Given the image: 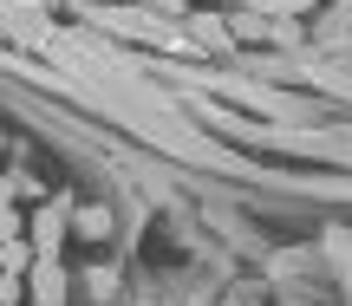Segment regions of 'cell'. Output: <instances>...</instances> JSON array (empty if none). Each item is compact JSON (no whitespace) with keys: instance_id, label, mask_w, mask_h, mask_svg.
Masks as SVG:
<instances>
[{"instance_id":"6da1fadb","label":"cell","mask_w":352,"mask_h":306,"mask_svg":"<svg viewBox=\"0 0 352 306\" xmlns=\"http://www.w3.org/2000/svg\"><path fill=\"white\" fill-rule=\"evenodd\" d=\"M65 215H72V196H46V202H33V215H26V242H33L39 261H59L65 248Z\"/></svg>"},{"instance_id":"9c48e42d","label":"cell","mask_w":352,"mask_h":306,"mask_svg":"<svg viewBox=\"0 0 352 306\" xmlns=\"http://www.w3.org/2000/svg\"><path fill=\"white\" fill-rule=\"evenodd\" d=\"M0 156H7V137H0Z\"/></svg>"},{"instance_id":"52a82bcc","label":"cell","mask_w":352,"mask_h":306,"mask_svg":"<svg viewBox=\"0 0 352 306\" xmlns=\"http://www.w3.org/2000/svg\"><path fill=\"white\" fill-rule=\"evenodd\" d=\"M13 235H26V215H20V202H13V209H0V242H13Z\"/></svg>"},{"instance_id":"ba28073f","label":"cell","mask_w":352,"mask_h":306,"mask_svg":"<svg viewBox=\"0 0 352 306\" xmlns=\"http://www.w3.org/2000/svg\"><path fill=\"white\" fill-rule=\"evenodd\" d=\"M91 294L111 300V294H118V274H111V268H91Z\"/></svg>"},{"instance_id":"7a4b0ae2","label":"cell","mask_w":352,"mask_h":306,"mask_svg":"<svg viewBox=\"0 0 352 306\" xmlns=\"http://www.w3.org/2000/svg\"><path fill=\"white\" fill-rule=\"evenodd\" d=\"M118 215L104 202H72V215H65V235H78V242H111Z\"/></svg>"},{"instance_id":"277c9868","label":"cell","mask_w":352,"mask_h":306,"mask_svg":"<svg viewBox=\"0 0 352 306\" xmlns=\"http://www.w3.org/2000/svg\"><path fill=\"white\" fill-rule=\"evenodd\" d=\"M13 176V196H20V202H46V183L33 176V169H7Z\"/></svg>"},{"instance_id":"8992f818","label":"cell","mask_w":352,"mask_h":306,"mask_svg":"<svg viewBox=\"0 0 352 306\" xmlns=\"http://www.w3.org/2000/svg\"><path fill=\"white\" fill-rule=\"evenodd\" d=\"M0 306H26V274L0 268Z\"/></svg>"},{"instance_id":"3957f363","label":"cell","mask_w":352,"mask_h":306,"mask_svg":"<svg viewBox=\"0 0 352 306\" xmlns=\"http://www.w3.org/2000/svg\"><path fill=\"white\" fill-rule=\"evenodd\" d=\"M183 20H189V33H196V46L222 52V59H228V52H235V33H228L222 20H209V13H183Z\"/></svg>"},{"instance_id":"5b68a950","label":"cell","mask_w":352,"mask_h":306,"mask_svg":"<svg viewBox=\"0 0 352 306\" xmlns=\"http://www.w3.org/2000/svg\"><path fill=\"white\" fill-rule=\"evenodd\" d=\"M33 242H26V235H13V242H7V261H0V268H13V274H26V268H33Z\"/></svg>"}]
</instances>
